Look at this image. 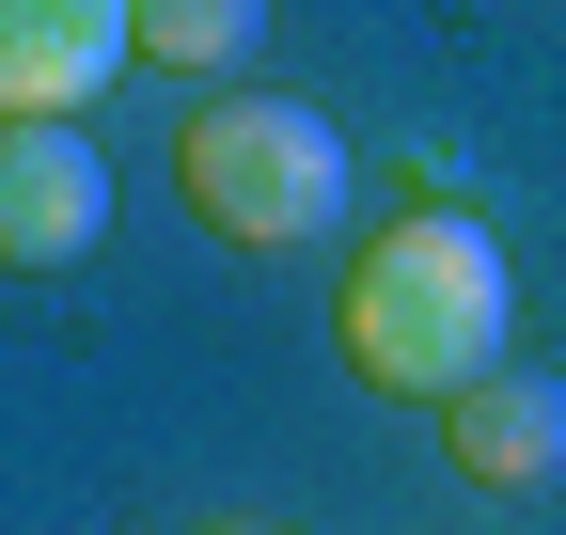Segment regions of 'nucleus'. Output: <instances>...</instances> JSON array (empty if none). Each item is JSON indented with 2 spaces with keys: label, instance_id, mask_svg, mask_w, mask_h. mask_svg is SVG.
Wrapping results in <instances>:
<instances>
[{
  "label": "nucleus",
  "instance_id": "1",
  "mask_svg": "<svg viewBox=\"0 0 566 535\" xmlns=\"http://www.w3.org/2000/svg\"><path fill=\"white\" fill-rule=\"evenodd\" d=\"M504 331H520V284H504V237L457 221V206H409L346 252V300H331V347L363 394H409V410H457L472 378H504Z\"/></svg>",
  "mask_w": 566,
  "mask_h": 535
},
{
  "label": "nucleus",
  "instance_id": "2",
  "mask_svg": "<svg viewBox=\"0 0 566 535\" xmlns=\"http://www.w3.org/2000/svg\"><path fill=\"white\" fill-rule=\"evenodd\" d=\"M174 206L221 252H331L346 237V126L300 95H205L174 126Z\"/></svg>",
  "mask_w": 566,
  "mask_h": 535
},
{
  "label": "nucleus",
  "instance_id": "3",
  "mask_svg": "<svg viewBox=\"0 0 566 535\" xmlns=\"http://www.w3.org/2000/svg\"><path fill=\"white\" fill-rule=\"evenodd\" d=\"M142 63V0H0V126H80Z\"/></svg>",
  "mask_w": 566,
  "mask_h": 535
},
{
  "label": "nucleus",
  "instance_id": "4",
  "mask_svg": "<svg viewBox=\"0 0 566 535\" xmlns=\"http://www.w3.org/2000/svg\"><path fill=\"white\" fill-rule=\"evenodd\" d=\"M111 158L95 126H0V268H95Z\"/></svg>",
  "mask_w": 566,
  "mask_h": 535
},
{
  "label": "nucleus",
  "instance_id": "5",
  "mask_svg": "<svg viewBox=\"0 0 566 535\" xmlns=\"http://www.w3.org/2000/svg\"><path fill=\"white\" fill-rule=\"evenodd\" d=\"M441 441H457L472 489H551V473H566V378H535V363L472 378L457 410H441Z\"/></svg>",
  "mask_w": 566,
  "mask_h": 535
},
{
  "label": "nucleus",
  "instance_id": "6",
  "mask_svg": "<svg viewBox=\"0 0 566 535\" xmlns=\"http://www.w3.org/2000/svg\"><path fill=\"white\" fill-rule=\"evenodd\" d=\"M252 32H268V0H142V63H174V80H221Z\"/></svg>",
  "mask_w": 566,
  "mask_h": 535
},
{
  "label": "nucleus",
  "instance_id": "7",
  "mask_svg": "<svg viewBox=\"0 0 566 535\" xmlns=\"http://www.w3.org/2000/svg\"><path fill=\"white\" fill-rule=\"evenodd\" d=\"M205 535H268V520H205Z\"/></svg>",
  "mask_w": 566,
  "mask_h": 535
}]
</instances>
